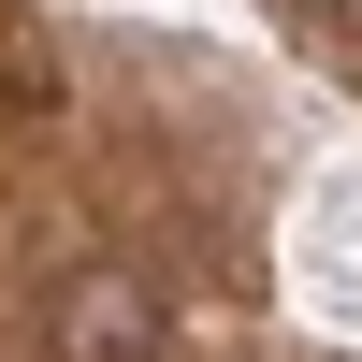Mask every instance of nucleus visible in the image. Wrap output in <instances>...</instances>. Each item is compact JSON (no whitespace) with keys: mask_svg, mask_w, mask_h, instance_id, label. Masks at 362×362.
<instances>
[{"mask_svg":"<svg viewBox=\"0 0 362 362\" xmlns=\"http://www.w3.org/2000/svg\"><path fill=\"white\" fill-rule=\"evenodd\" d=\"M160 334H174V305L131 261H73V276L44 290V348L58 362H160Z\"/></svg>","mask_w":362,"mask_h":362,"instance_id":"1","label":"nucleus"}]
</instances>
